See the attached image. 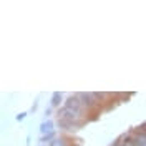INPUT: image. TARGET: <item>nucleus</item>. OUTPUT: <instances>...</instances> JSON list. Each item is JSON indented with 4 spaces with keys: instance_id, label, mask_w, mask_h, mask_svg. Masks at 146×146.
<instances>
[{
    "instance_id": "obj_3",
    "label": "nucleus",
    "mask_w": 146,
    "mask_h": 146,
    "mask_svg": "<svg viewBox=\"0 0 146 146\" xmlns=\"http://www.w3.org/2000/svg\"><path fill=\"white\" fill-rule=\"evenodd\" d=\"M40 131H42V135L52 133V131H53V121H52V119H46V121H43V123L40 125Z\"/></svg>"
},
{
    "instance_id": "obj_1",
    "label": "nucleus",
    "mask_w": 146,
    "mask_h": 146,
    "mask_svg": "<svg viewBox=\"0 0 146 146\" xmlns=\"http://www.w3.org/2000/svg\"><path fill=\"white\" fill-rule=\"evenodd\" d=\"M63 108L72 110V111L78 113V115H83V105H82V101H80L78 96H70V98L66 100V103H65Z\"/></svg>"
},
{
    "instance_id": "obj_7",
    "label": "nucleus",
    "mask_w": 146,
    "mask_h": 146,
    "mask_svg": "<svg viewBox=\"0 0 146 146\" xmlns=\"http://www.w3.org/2000/svg\"><path fill=\"white\" fill-rule=\"evenodd\" d=\"M25 116H27V113L23 111V113H18L17 116H15V119H17V121H23V119H25Z\"/></svg>"
},
{
    "instance_id": "obj_2",
    "label": "nucleus",
    "mask_w": 146,
    "mask_h": 146,
    "mask_svg": "<svg viewBox=\"0 0 146 146\" xmlns=\"http://www.w3.org/2000/svg\"><path fill=\"white\" fill-rule=\"evenodd\" d=\"M58 125L63 129H78V128L82 126L80 121H66V119H60V118H58Z\"/></svg>"
},
{
    "instance_id": "obj_5",
    "label": "nucleus",
    "mask_w": 146,
    "mask_h": 146,
    "mask_svg": "<svg viewBox=\"0 0 146 146\" xmlns=\"http://www.w3.org/2000/svg\"><path fill=\"white\" fill-rule=\"evenodd\" d=\"M50 146H68L65 138H53V141H50Z\"/></svg>"
},
{
    "instance_id": "obj_6",
    "label": "nucleus",
    "mask_w": 146,
    "mask_h": 146,
    "mask_svg": "<svg viewBox=\"0 0 146 146\" xmlns=\"http://www.w3.org/2000/svg\"><path fill=\"white\" fill-rule=\"evenodd\" d=\"M55 138V133L52 131V133H46V135H42V138H40V141L42 143H46V141H50V139H53Z\"/></svg>"
},
{
    "instance_id": "obj_4",
    "label": "nucleus",
    "mask_w": 146,
    "mask_h": 146,
    "mask_svg": "<svg viewBox=\"0 0 146 146\" xmlns=\"http://www.w3.org/2000/svg\"><path fill=\"white\" fill-rule=\"evenodd\" d=\"M52 106L53 108H56V106H60V103H62V93L60 91H55L53 95H52Z\"/></svg>"
}]
</instances>
